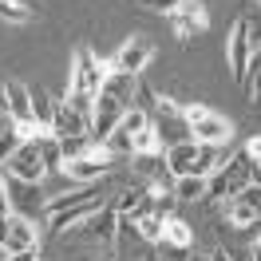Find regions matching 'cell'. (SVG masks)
<instances>
[{
  "label": "cell",
  "mask_w": 261,
  "mask_h": 261,
  "mask_svg": "<svg viewBox=\"0 0 261 261\" xmlns=\"http://www.w3.org/2000/svg\"><path fill=\"white\" fill-rule=\"evenodd\" d=\"M32 91V119L40 130H51V119H56V99L44 91V87H28Z\"/></svg>",
  "instance_id": "obj_15"
},
{
  "label": "cell",
  "mask_w": 261,
  "mask_h": 261,
  "mask_svg": "<svg viewBox=\"0 0 261 261\" xmlns=\"http://www.w3.org/2000/svg\"><path fill=\"white\" fill-rule=\"evenodd\" d=\"M99 261H115V253H107V257H99Z\"/></svg>",
  "instance_id": "obj_30"
},
{
  "label": "cell",
  "mask_w": 261,
  "mask_h": 261,
  "mask_svg": "<svg viewBox=\"0 0 261 261\" xmlns=\"http://www.w3.org/2000/svg\"><path fill=\"white\" fill-rule=\"evenodd\" d=\"M130 154H166V143L159 139L154 123H147L143 130H135V135H130Z\"/></svg>",
  "instance_id": "obj_16"
},
{
  "label": "cell",
  "mask_w": 261,
  "mask_h": 261,
  "mask_svg": "<svg viewBox=\"0 0 261 261\" xmlns=\"http://www.w3.org/2000/svg\"><path fill=\"white\" fill-rule=\"evenodd\" d=\"M67 233H80L87 242H115V233H119V210H115V202H103L91 218H83L75 229H67Z\"/></svg>",
  "instance_id": "obj_6"
},
{
  "label": "cell",
  "mask_w": 261,
  "mask_h": 261,
  "mask_svg": "<svg viewBox=\"0 0 261 261\" xmlns=\"http://www.w3.org/2000/svg\"><path fill=\"white\" fill-rule=\"evenodd\" d=\"M249 56H253V48H249V36H245V20H238V24H233V32H229V40H226V64H229L233 83H245Z\"/></svg>",
  "instance_id": "obj_10"
},
{
  "label": "cell",
  "mask_w": 261,
  "mask_h": 261,
  "mask_svg": "<svg viewBox=\"0 0 261 261\" xmlns=\"http://www.w3.org/2000/svg\"><path fill=\"white\" fill-rule=\"evenodd\" d=\"M0 4H4V0H0Z\"/></svg>",
  "instance_id": "obj_32"
},
{
  "label": "cell",
  "mask_w": 261,
  "mask_h": 261,
  "mask_svg": "<svg viewBox=\"0 0 261 261\" xmlns=\"http://www.w3.org/2000/svg\"><path fill=\"white\" fill-rule=\"evenodd\" d=\"M139 202H143V186H127L123 194L115 198V210H119V214H130Z\"/></svg>",
  "instance_id": "obj_23"
},
{
  "label": "cell",
  "mask_w": 261,
  "mask_h": 261,
  "mask_svg": "<svg viewBox=\"0 0 261 261\" xmlns=\"http://www.w3.org/2000/svg\"><path fill=\"white\" fill-rule=\"evenodd\" d=\"M0 249H4L8 257H12V253H32V249H40V229H36V222L28 214H20V210L0 214Z\"/></svg>",
  "instance_id": "obj_2"
},
{
  "label": "cell",
  "mask_w": 261,
  "mask_h": 261,
  "mask_svg": "<svg viewBox=\"0 0 261 261\" xmlns=\"http://www.w3.org/2000/svg\"><path fill=\"white\" fill-rule=\"evenodd\" d=\"M12 210V198H8V182H4V174H0V214Z\"/></svg>",
  "instance_id": "obj_27"
},
{
  "label": "cell",
  "mask_w": 261,
  "mask_h": 261,
  "mask_svg": "<svg viewBox=\"0 0 261 261\" xmlns=\"http://www.w3.org/2000/svg\"><path fill=\"white\" fill-rule=\"evenodd\" d=\"M147 123H150V115L143 111L139 103H135V107H127V111H123V123H119V127L127 130V135H135V130H143Z\"/></svg>",
  "instance_id": "obj_21"
},
{
  "label": "cell",
  "mask_w": 261,
  "mask_h": 261,
  "mask_svg": "<svg viewBox=\"0 0 261 261\" xmlns=\"http://www.w3.org/2000/svg\"><path fill=\"white\" fill-rule=\"evenodd\" d=\"M206 186H210V178H202V174H182V178L170 182V190H174V198H178V202L206 198Z\"/></svg>",
  "instance_id": "obj_17"
},
{
  "label": "cell",
  "mask_w": 261,
  "mask_h": 261,
  "mask_svg": "<svg viewBox=\"0 0 261 261\" xmlns=\"http://www.w3.org/2000/svg\"><path fill=\"white\" fill-rule=\"evenodd\" d=\"M182 119L190 127V139L202 143V147H226L229 139H233V123H229L226 115H218L214 107H206V103H186Z\"/></svg>",
  "instance_id": "obj_1"
},
{
  "label": "cell",
  "mask_w": 261,
  "mask_h": 261,
  "mask_svg": "<svg viewBox=\"0 0 261 261\" xmlns=\"http://www.w3.org/2000/svg\"><path fill=\"white\" fill-rule=\"evenodd\" d=\"M147 4L154 8V12H163V16H170V12L178 8V0H147Z\"/></svg>",
  "instance_id": "obj_26"
},
{
  "label": "cell",
  "mask_w": 261,
  "mask_h": 261,
  "mask_svg": "<svg viewBox=\"0 0 261 261\" xmlns=\"http://www.w3.org/2000/svg\"><path fill=\"white\" fill-rule=\"evenodd\" d=\"M222 218H226L233 229H249V226H257V222H261L257 206H249L242 194H233V198H226V202H222Z\"/></svg>",
  "instance_id": "obj_13"
},
{
  "label": "cell",
  "mask_w": 261,
  "mask_h": 261,
  "mask_svg": "<svg viewBox=\"0 0 261 261\" xmlns=\"http://www.w3.org/2000/svg\"><path fill=\"white\" fill-rule=\"evenodd\" d=\"M4 261H40V253H36V249L32 253H12V257H4Z\"/></svg>",
  "instance_id": "obj_28"
},
{
  "label": "cell",
  "mask_w": 261,
  "mask_h": 261,
  "mask_svg": "<svg viewBox=\"0 0 261 261\" xmlns=\"http://www.w3.org/2000/svg\"><path fill=\"white\" fill-rule=\"evenodd\" d=\"M210 261H233V253H229V249H214Z\"/></svg>",
  "instance_id": "obj_29"
},
{
  "label": "cell",
  "mask_w": 261,
  "mask_h": 261,
  "mask_svg": "<svg viewBox=\"0 0 261 261\" xmlns=\"http://www.w3.org/2000/svg\"><path fill=\"white\" fill-rule=\"evenodd\" d=\"M0 20H12V24H28L32 20V8L24 0H4L0 4Z\"/></svg>",
  "instance_id": "obj_20"
},
{
  "label": "cell",
  "mask_w": 261,
  "mask_h": 261,
  "mask_svg": "<svg viewBox=\"0 0 261 261\" xmlns=\"http://www.w3.org/2000/svg\"><path fill=\"white\" fill-rule=\"evenodd\" d=\"M36 147H40V159L48 170H64V154H60V135H51V130H36L32 135Z\"/></svg>",
  "instance_id": "obj_14"
},
{
  "label": "cell",
  "mask_w": 261,
  "mask_h": 261,
  "mask_svg": "<svg viewBox=\"0 0 261 261\" xmlns=\"http://www.w3.org/2000/svg\"><path fill=\"white\" fill-rule=\"evenodd\" d=\"M245 154H249V163H261V135H253L245 143Z\"/></svg>",
  "instance_id": "obj_25"
},
{
  "label": "cell",
  "mask_w": 261,
  "mask_h": 261,
  "mask_svg": "<svg viewBox=\"0 0 261 261\" xmlns=\"http://www.w3.org/2000/svg\"><path fill=\"white\" fill-rule=\"evenodd\" d=\"M198 150H202V143H194V139H182V143H170L166 147V170H170V178H182V174H194V163H198Z\"/></svg>",
  "instance_id": "obj_11"
},
{
  "label": "cell",
  "mask_w": 261,
  "mask_h": 261,
  "mask_svg": "<svg viewBox=\"0 0 261 261\" xmlns=\"http://www.w3.org/2000/svg\"><path fill=\"white\" fill-rule=\"evenodd\" d=\"M186 261H210V257H186Z\"/></svg>",
  "instance_id": "obj_31"
},
{
  "label": "cell",
  "mask_w": 261,
  "mask_h": 261,
  "mask_svg": "<svg viewBox=\"0 0 261 261\" xmlns=\"http://www.w3.org/2000/svg\"><path fill=\"white\" fill-rule=\"evenodd\" d=\"M51 135H91V123L67 99H60L56 103V119H51Z\"/></svg>",
  "instance_id": "obj_12"
},
{
  "label": "cell",
  "mask_w": 261,
  "mask_h": 261,
  "mask_svg": "<svg viewBox=\"0 0 261 261\" xmlns=\"http://www.w3.org/2000/svg\"><path fill=\"white\" fill-rule=\"evenodd\" d=\"M135 226H139V238H143L147 245H159V238H163V218H159V214L135 218Z\"/></svg>",
  "instance_id": "obj_19"
},
{
  "label": "cell",
  "mask_w": 261,
  "mask_h": 261,
  "mask_svg": "<svg viewBox=\"0 0 261 261\" xmlns=\"http://www.w3.org/2000/svg\"><path fill=\"white\" fill-rule=\"evenodd\" d=\"M20 143H24V139H20L16 130H12V123H8V127H4V135H0V166L8 163L12 154H16V147H20Z\"/></svg>",
  "instance_id": "obj_22"
},
{
  "label": "cell",
  "mask_w": 261,
  "mask_h": 261,
  "mask_svg": "<svg viewBox=\"0 0 261 261\" xmlns=\"http://www.w3.org/2000/svg\"><path fill=\"white\" fill-rule=\"evenodd\" d=\"M91 147H95V139H91V135H60V154H64V163L83 159Z\"/></svg>",
  "instance_id": "obj_18"
},
{
  "label": "cell",
  "mask_w": 261,
  "mask_h": 261,
  "mask_svg": "<svg viewBox=\"0 0 261 261\" xmlns=\"http://www.w3.org/2000/svg\"><path fill=\"white\" fill-rule=\"evenodd\" d=\"M242 20H245V36H249V48L257 51V48H261V12H257V16H242Z\"/></svg>",
  "instance_id": "obj_24"
},
{
  "label": "cell",
  "mask_w": 261,
  "mask_h": 261,
  "mask_svg": "<svg viewBox=\"0 0 261 261\" xmlns=\"http://www.w3.org/2000/svg\"><path fill=\"white\" fill-rule=\"evenodd\" d=\"M170 28L178 36V44H190L194 36H202L210 28V12H206V0H182L178 8L170 12Z\"/></svg>",
  "instance_id": "obj_4"
},
{
  "label": "cell",
  "mask_w": 261,
  "mask_h": 261,
  "mask_svg": "<svg viewBox=\"0 0 261 261\" xmlns=\"http://www.w3.org/2000/svg\"><path fill=\"white\" fill-rule=\"evenodd\" d=\"M123 103L111 95V91H99V99H95V115H91V139L95 143H107V135H111L119 123H123Z\"/></svg>",
  "instance_id": "obj_8"
},
{
  "label": "cell",
  "mask_w": 261,
  "mask_h": 261,
  "mask_svg": "<svg viewBox=\"0 0 261 261\" xmlns=\"http://www.w3.org/2000/svg\"><path fill=\"white\" fill-rule=\"evenodd\" d=\"M119 163V154H115L107 143H95V147L87 150L83 159H71V163H64V174L75 182H99L111 166Z\"/></svg>",
  "instance_id": "obj_3"
},
{
  "label": "cell",
  "mask_w": 261,
  "mask_h": 261,
  "mask_svg": "<svg viewBox=\"0 0 261 261\" xmlns=\"http://www.w3.org/2000/svg\"><path fill=\"white\" fill-rule=\"evenodd\" d=\"M159 249L166 253L163 261H186V257H190V249H194V229H190V222H182L178 214L163 218V238H159Z\"/></svg>",
  "instance_id": "obj_5"
},
{
  "label": "cell",
  "mask_w": 261,
  "mask_h": 261,
  "mask_svg": "<svg viewBox=\"0 0 261 261\" xmlns=\"http://www.w3.org/2000/svg\"><path fill=\"white\" fill-rule=\"evenodd\" d=\"M8 174L20 182H40L44 174H48V166H44V159H40V147H36V139H24L16 147V154L8 159Z\"/></svg>",
  "instance_id": "obj_7"
},
{
  "label": "cell",
  "mask_w": 261,
  "mask_h": 261,
  "mask_svg": "<svg viewBox=\"0 0 261 261\" xmlns=\"http://www.w3.org/2000/svg\"><path fill=\"white\" fill-rule=\"evenodd\" d=\"M257 4H261V0H257Z\"/></svg>",
  "instance_id": "obj_33"
},
{
  "label": "cell",
  "mask_w": 261,
  "mask_h": 261,
  "mask_svg": "<svg viewBox=\"0 0 261 261\" xmlns=\"http://www.w3.org/2000/svg\"><path fill=\"white\" fill-rule=\"evenodd\" d=\"M150 56H154V44H150L147 36H130L127 44L119 48V56L111 60V71H127V75H139V71L150 64Z\"/></svg>",
  "instance_id": "obj_9"
}]
</instances>
